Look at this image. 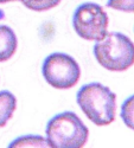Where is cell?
I'll return each mask as SVG.
<instances>
[{"label": "cell", "instance_id": "cell-1", "mask_svg": "<svg viewBox=\"0 0 134 148\" xmlns=\"http://www.w3.org/2000/svg\"><path fill=\"white\" fill-rule=\"evenodd\" d=\"M76 101L83 114L96 126H108L115 120L116 95L99 82L82 85Z\"/></svg>", "mask_w": 134, "mask_h": 148}, {"label": "cell", "instance_id": "cell-2", "mask_svg": "<svg viewBox=\"0 0 134 148\" xmlns=\"http://www.w3.org/2000/svg\"><path fill=\"white\" fill-rule=\"evenodd\" d=\"M94 56L101 66L122 72L134 64V44L121 32H109L94 45Z\"/></svg>", "mask_w": 134, "mask_h": 148}, {"label": "cell", "instance_id": "cell-3", "mask_svg": "<svg viewBox=\"0 0 134 148\" xmlns=\"http://www.w3.org/2000/svg\"><path fill=\"white\" fill-rule=\"evenodd\" d=\"M46 140L55 148H81L87 143L89 130L72 112L55 115L46 123Z\"/></svg>", "mask_w": 134, "mask_h": 148}, {"label": "cell", "instance_id": "cell-4", "mask_svg": "<svg viewBox=\"0 0 134 148\" xmlns=\"http://www.w3.org/2000/svg\"><path fill=\"white\" fill-rule=\"evenodd\" d=\"M108 23L106 11L96 3H83L72 14L75 32L86 40H101L108 33Z\"/></svg>", "mask_w": 134, "mask_h": 148}, {"label": "cell", "instance_id": "cell-5", "mask_svg": "<svg viewBox=\"0 0 134 148\" xmlns=\"http://www.w3.org/2000/svg\"><path fill=\"white\" fill-rule=\"evenodd\" d=\"M42 73L51 87L64 90L76 85L81 77V69L71 56L63 52H54L44 59Z\"/></svg>", "mask_w": 134, "mask_h": 148}, {"label": "cell", "instance_id": "cell-6", "mask_svg": "<svg viewBox=\"0 0 134 148\" xmlns=\"http://www.w3.org/2000/svg\"><path fill=\"white\" fill-rule=\"evenodd\" d=\"M18 39L14 31L7 25H0V62H6L17 51Z\"/></svg>", "mask_w": 134, "mask_h": 148}, {"label": "cell", "instance_id": "cell-7", "mask_svg": "<svg viewBox=\"0 0 134 148\" xmlns=\"http://www.w3.org/2000/svg\"><path fill=\"white\" fill-rule=\"evenodd\" d=\"M17 108V98L8 90L0 91V128L4 127L13 116Z\"/></svg>", "mask_w": 134, "mask_h": 148}, {"label": "cell", "instance_id": "cell-8", "mask_svg": "<svg viewBox=\"0 0 134 148\" xmlns=\"http://www.w3.org/2000/svg\"><path fill=\"white\" fill-rule=\"evenodd\" d=\"M10 147H51L50 143L47 142L46 138L39 136V135H25V136H20L12 141Z\"/></svg>", "mask_w": 134, "mask_h": 148}, {"label": "cell", "instance_id": "cell-9", "mask_svg": "<svg viewBox=\"0 0 134 148\" xmlns=\"http://www.w3.org/2000/svg\"><path fill=\"white\" fill-rule=\"evenodd\" d=\"M120 116L124 123L132 130H134V95L126 98L125 102L121 104Z\"/></svg>", "mask_w": 134, "mask_h": 148}, {"label": "cell", "instance_id": "cell-10", "mask_svg": "<svg viewBox=\"0 0 134 148\" xmlns=\"http://www.w3.org/2000/svg\"><path fill=\"white\" fill-rule=\"evenodd\" d=\"M23 5L32 10V11H37V12H43L51 10L60 3V0H20Z\"/></svg>", "mask_w": 134, "mask_h": 148}, {"label": "cell", "instance_id": "cell-11", "mask_svg": "<svg viewBox=\"0 0 134 148\" xmlns=\"http://www.w3.org/2000/svg\"><path fill=\"white\" fill-rule=\"evenodd\" d=\"M107 7L132 13L134 12V0H108Z\"/></svg>", "mask_w": 134, "mask_h": 148}, {"label": "cell", "instance_id": "cell-12", "mask_svg": "<svg viewBox=\"0 0 134 148\" xmlns=\"http://www.w3.org/2000/svg\"><path fill=\"white\" fill-rule=\"evenodd\" d=\"M11 1H17V0H0V4H6V3H11Z\"/></svg>", "mask_w": 134, "mask_h": 148}]
</instances>
